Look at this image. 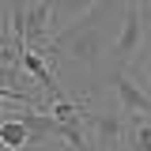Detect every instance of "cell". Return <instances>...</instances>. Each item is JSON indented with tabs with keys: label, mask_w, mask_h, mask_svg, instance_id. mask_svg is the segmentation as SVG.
Here are the masks:
<instances>
[{
	"label": "cell",
	"mask_w": 151,
	"mask_h": 151,
	"mask_svg": "<svg viewBox=\"0 0 151 151\" xmlns=\"http://www.w3.org/2000/svg\"><path fill=\"white\" fill-rule=\"evenodd\" d=\"M144 34H147V12L129 4L121 12V27H117V38L110 42V60L113 72H125L136 57L144 53Z\"/></svg>",
	"instance_id": "cell-2"
},
{
	"label": "cell",
	"mask_w": 151,
	"mask_h": 151,
	"mask_svg": "<svg viewBox=\"0 0 151 151\" xmlns=\"http://www.w3.org/2000/svg\"><path fill=\"white\" fill-rule=\"evenodd\" d=\"M30 144V132H27V125H23V117L19 113H12V117H4L0 121V147L8 151H19Z\"/></svg>",
	"instance_id": "cell-7"
},
{
	"label": "cell",
	"mask_w": 151,
	"mask_h": 151,
	"mask_svg": "<svg viewBox=\"0 0 151 151\" xmlns=\"http://www.w3.org/2000/svg\"><path fill=\"white\" fill-rule=\"evenodd\" d=\"M129 147L151 151V117L147 113H129Z\"/></svg>",
	"instance_id": "cell-8"
},
{
	"label": "cell",
	"mask_w": 151,
	"mask_h": 151,
	"mask_svg": "<svg viewBox=\"0 0 151 151\" xmlns=\"http://www.w3.org/2000/svg\"><path fill=\"white\" fill-rule=\"evenodd\" d=\"M125 4H140V0H125Z\"/></svg>",
	"instance_id": "cell-10"
},
{
	"label": "cell",
	"mask_w": 151,
	"mask_h": 151,
	"mask_svg": "<svg viewBox=\"0 0 151 151\" xmlns=\"http://www.w3.org/2000/svg\"><path fill=\"white\" fill-rule=\"evenodd\" d=\"M110 83H113V94H117V106H121V110H129V113H147V117H151V94L144 91L136 79H129L125 72H113Z\"/></svg>",
	"instance_id": "cell-4"
},
{
	"label": "cell",
	"mask_w": 151,
	"mask_h": 151,
	"mask_svg": "<svg viewBox=\"0 0 151 151\" xmlns=\"http://www.w3.org/2000/svg\"><path fill=\"white\" fill-rule=\"evenodd\" d=\"M98 0H49V8H53V34H60L68 23H76L79 15H87Z\"/></svg>",
	"instance_id": "cell-6"
},
{
	"label": "cell",
	"mask_w": 151,
	"mask_h": 151,
	"mask_svg": "<svg viewBox=\"0 0 151 151\" xmlns=\"http://www.w3.org/2000/svg\"><path fill=\"white\" fill-rule=\"evenodd\" d=\"M147 15H151V0H147Z\"/></svg>",
	"instance_id": "cell-11"
},
{
	"label": "cell",
	"mask_w": 151,
	"mask_h": 151,
	"mask_svg": "<svg viewBox=\"0 0 151 151\" xmlns=\"http://www.w3.org/2000/svg\"><path fill=\"white\" fill-rule=\"evenodd\" d=\"M106 45H110V30L102 27H87V30H60L49 38L45 53L49 57H64L79 68H87L91 79L102 76V60H106Z\"/></svg>",
	"instance_id": "cell-1"
},
{
	"label": "cell",
	"mask_w": 151,
	"mask_h": 151,
	"mask_svg": "<svg viewBox=\"0 0 151 151\" xmlns=\"http://www.w3.org/2000/svg\"><path fill=\"white\" fill-rule=\"evenodd\" d=\"M45 38H53V8H49V0H34L30 8H27V45H38V42H45Z\"/></svg>",
	"instance_id": "cell-5"
},
{
	"label": "cell",
	"mask_w": 151,
	"mask_h": 151,
	"mask_svg": "<svg viewBox=\"0 0 151 151\" xmlns=\"http://www.w3.org/2000/svg\"><path fill=\"white\" fill-rule=\"evenodd\" d=\"M79 117L98 151H117L129 144V110H83Z\"/></svg>",
	"instance_id": "cell-3"
},
{
	"label": "cell",
	"mask_w": 151,
	"mask_h": 151,
	"mask_svg": "<svg viewBox=\"0 0 151 151\" xmlns=\"http://www.w3.org/2000/svg\"><path fill=\"white\" fill-rule=\"evenodd\" d=\"M136 83H140V87L151 94V49L140 57V64H136Z\"/></svg>",
	"instance_id": "cell-9"
}]
</instances>
